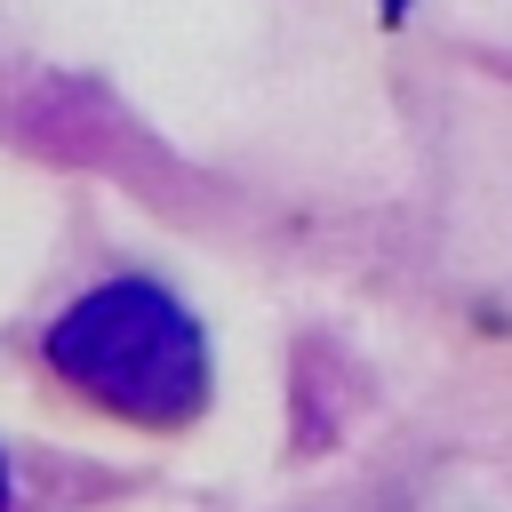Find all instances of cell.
<instances>
[{
    "label": "cell",
    "instance_id": "1",
    "mask_svg": "<svg viewBox=\"0 0 512 512\" xmlns=\"http://www.w3.org/2000/svg\"><path fill=\"white\" fill-rule=\"evenodd\" d=\"M48 368L80 400L152 432H176L208 408V336L184 312V296H168L144 272H120L72 296L48 320Z\"/></svg>",
    "mask_w": 512,
    "mask_h": 512
},
{
    "label": "cell",
    "instance_id": "2",
    "mask_svg": "<svg viewBox=\"0 0 512 512\" xmlns=\"http://www.w3.org/2000/svg\"><path fill=\"white\" fill-rule=\"evenodd\" d=\"M0 512H8V456H0Z\"/></svg>",
    "mask_w": 512,
    "mask_h": 512
}]
</instances>
